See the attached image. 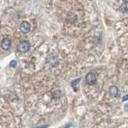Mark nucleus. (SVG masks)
I'll return each mask as SVG.
<instances>
[{
	"label": "nucleus",
	"mask_w": 128,
	"mask_h": 128,
	"mask_svg": "<svg viewBox=\"0 0 128 128\" xmlns=\"http://www.w3.org/2000/svg\"><path fill=\"white\" fill-rule=\"evenodd\" d=\"M30 43L26 42V41H22L21 42L18 46V50L21 53H24V52H26L30 50Z\"/></svg>",
	"instance_id": "obj_1"
},
{
	"label": "nucleus",
	"mask_w": 128,
	"mask_h": 128,
	"mask_svg": "<svg viewBox=\"0 0 128 128\" xmlns=\"http://www.w3.org/2000/svg\"><path fill=\"white\" fill-rule=\"evenodd\" d=\"M86 82L88 85H94L97 82V78H96V75L92 73V72H89L86 75Z\"/></svg>",
	"instance_id": "obj_2"
},
{
	"label": "nucleus",
	"mask_w": 128,
	"mask_h": 128,
	"mask_svg": "<svg viewBox=\"0 0 128 128\" xmlns=\"http://www.w3.org/2000/svg\"><path fill=\"white\" fill-rule=\"evenodd\" d=\"M30 25L28 22L24 21L21 23V25H20V30H21L22 33L26 34L30 31Z\"/></svg>",
	"instance_id": "obj_3"
},
{
	"label": "nucleus",
	"mask_w": 128,
	"mask_h": 128,
	"mask_svg": "<svg viewBox=\"0 0 128 128\" xmlns=\"http://www.w3.org/2000/svg\"><path fill=\"white\" fill-rule=\"evenodd\" d=\"M10 45H11L10 39L8 38H3L1 41V47L2 48L3 50H9V48L10 47Z\"/></svg>",
	"instance_id": "obj_4"
},
{
	"label": "nucleus",
	"mask_w": 128,
	"mask_h": 128,
	"mask_svg": "<svg viewBox=\"0 0 128 128\" xmlns=\"http://www.w3.org/2000/svg\"><path fill=\"white\" fill-rule=\"evenodd\" d=\"M109 94L110 97L112 98H115L117 97L118 94V89L117 86H110L109 87Z\"/></svg>",
	"instance_id": "obj_5"
},
{
	"label": "nucleus",
	"mask_w": 128,
	"mask_h": 128,
	"mask_svg": "<svg viewBox=\"0 0 128 128\" xmlns=\"http://www.w3.org/2000/svg\"><path fill=\"white\" fill-rule=\"evenodd\" d=\"M119 10H121L122 13H126V12H128V2L124 1L122 3V5L120 6Z\"/></svg>",
	"instance_id": "obj_6"
},
{
	"label": "nucleus",
	"mask_w": 128,
	"mask_h": 128,
	"mask_svg": "<svg viewBox=\"0 0 128 128\" xmlns=\"http://www.w3.org/2000/svg\"><path fill=\"white\" fill-rule=\"evenodd\" d=\"M16 64H17L16 61H14V60H12V61L10 62V66H11V67H15L16 66Z\"/></svg>",
	"instance_id": "obj_7"
},
{
	"label": "nucleus",
	"mask_w": 128,
	"mask_h": 128,
	"mask_svg": "<svg viewBox=\"0 0 128 128\" xmlns=\"http://www.w3.org/2000/svg\"><path fill=\"white\" fill-rule=\"evenodd\" d=\"M126 100H128V94H126V95H124L123 97H122V101H126Z\"/></svg>",
	"instance_id": "obj_8"
},
{
	"label": "nucleus",
	"mask_w": 128,
	"mask_h": 128,
	"mask_svg": "<svg viewBox=\"0 0 128 128\" xmlns=\"http://www.w3.org/2000/svg\"><path fill=\"white\" fill-rule=\"evenodd\" d=\"M46 127H47L46 125V126H38V127H36V128H46Z\"/></svg>",
	"instance_id": "obj_9"
}]
</instances>
